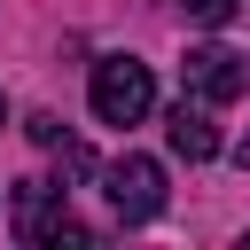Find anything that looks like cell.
<instances>
[{
    "instance_id": "1",
    "label": "cell",
    "mask_w": 250,
    "mask_h": 250,
    "mask_svg": "<svg viewBox=\"0 0 250 250\" xmlns=\"http://www.w3.org/2000/svg\"><path fill=\"white\" fill-rule=\"evenodd\" d=\"M86 102H94L102 125H141V117L156 109V78H148L141 55H102L94 78H86Z\"/></svg>"
},
{
    "instance_id": "2",
    "label": "cell",
    "mask_w": 250,
    "mask_h": 250,
    "mask_svg": "<svg viewBox=\"0 0 250 250\" xmlns=\"http://www.w3.org/2000/svg\"><path fill=\"white\" fill-rule=\"evenodd\" d=\"M102 195H109V211H117L125 227H141V219L164 211V164H156V156H117V164L102 172Z\"/></svg>"
},
{
    "instance_id": "3",
    "label": "cell",
    "mask_w": 250,
    "mask_h": 250,
    "mask_svg": "<svg viewBox=\"0 0 250 250\" xmlns=\"http://www.w3.org/2000/svg\"><path fill=\"white\" fill-rule=\"evenodd\" d=\"M16 234L23 242H86V227L62 211V180H23L16 188Z\"/></svg>"
},
{
    "instance_id": "4",
    "label": "cell",
    "mask_w": 250,
    "mask_h": 250,
    "mask_svg": "<svg viewBox=\"0 0 250 250\" xmlns=\"http://www.w3.org/2000/svg\"><path fill=\"white\" fill-rule=\"evenodd\" d=\"M188 94L195 102H242L250 94V62L234 47H188Z\"/></svg>"
},
{
    "instance_id": "5",
    "label": "cell",
    "mask_w": 250,
    "mask_h": 250,
    "mask_svg": "<svg viewBox=\"0 0 250 250\" xmlns=\"http://www.w3.org/2000/svg\"><path fill=\"white\" fill-rule=\"evenodd\" d=\"M164 141H172V156H188V164H211V156H219V125H211L203 102H180V109L164 117Z\"/></svg>"
},
{
    "instance_id": "6",
    "label": "cell",
    "mask_w": 250,
    "mask_h": 250,
    "mask_svg": "<svg viewBox=\"0 0 250 250\" xmlns=\"http://www.w3.org/2000/svg\"><path fill=\"white\" fill-rule=\"evenodd\" d=\"M234 8H242V0H180V16H188V23H211V31L234 23Z\"/></svg>"
},
{
    "instance_id": "7",
    "label": "cell",
    "mask_w": 250,
    "mask_h": 250,
    "mask_svg": "<svg viewBox=\"0 0 250 250\" xmlns=\"http://www.w3.org/2000/svg\"><path fill=\"white\" fill-rule=\"evenodd\" d=\"M23 133H31V141H39V148H55V141H62V125H55V117H47V109H39V117H23Z\"/></svg>"
},
{
    "instance_id": "8",
    "label": "cell",
    "mask_w": 250,
    "mask_h": 250,
    "mask_svg": "<svg viewBox=\"0 0 250 250\" xmlns=\"http://www.w3.org/2000/svg\"><path fill=\"white\" fill-rule=\"evenodd\" d=\"M234 156H242V164H250V133H242V148H234Z\"/></svg>"
},
{
    "instance_id": "9",
    "label": "cell",
    "mask_w": 250,
    "mask_h": 250,
    "mask_svg": "<svg viewBox=\"0 0 250 250\" xmlns=\"http://www.w3.org/2000/svg\"><path fill=\"white\" fill-rule=\"evenodd\" d=\"M0 117H8V109H0Z\"/></svg>"
}]
</instances>
